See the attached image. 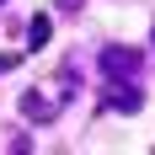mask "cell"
<instances>
[{
  "mask_svg": "<svg viewBox=\"0 0 155 155\" xmlns=\"http://www.w3.org/2000/svg\"><path fill=\"white\" fill-rule=\"evenodd\" d=\"M48 32H54V21H48V16H32V21H27V48H43Z\"/></svg>",
  "mask_w": 155,
  "mask_h": 155,
  "instance_id": "4",
  "label": "cell"
},
{
  "mask_svg": "<svg viewBox=\"0 0 155 155\" xmlns=\"http://www.w3.org/2000/svg\"><path fill=\"white\" fill-rule=\"evenodd\" d=\"M112 112H139L144 107V91H139V80H107V96H102Z\"/></svg>",
  "mask_w": 155,
  "mask_h": 155,
  "instance_id": "3",
  "label": "cell"
},
{
  "mask_svg": "<svg viewBox=\"0 0 155 155\" xmlns=\"http://www.w3.org/2000/svg\"><path fill=\"white\" fill-rule=\"evenodd\" d=\"M70 96H75V91H64V86H32V91H21V102H16V107H21V118H27V123H54V118L64 112V102H70Z\"/></svg>",
  "mask_w": 155,
  "mask_h": 155,
  "instance_id": "1",
  "label": "cell"
},
{
  "mask_svg": "<svg viewBox=\"0 0 155 155\" xmlns=\"http://www.w3.org/2000/svg\"><path fill=\"white\" fill-rule=\"evenodd\" d=\"M59 11H64V16H80V11H86V0H59Z\"/></svg>",
  "mask_w": 155,
  "mask_h": 155,
  "instance_id": "5",
  "label": "cell"
},
{
  "mask_svg": "<svg viewBox=\"0 0 155 155\" xmlns=\"http://www.w3.org/2000/svg\"><path fill=\"white\" fill-rule=\"evenodd\" d=\"M5 70H16V54H5V59H0V75H5Z\"/></svg>",
  "mask_w": 155,
  "mask_h": 155,
  "instance_id": "6",
  "label": "cell"
},
{
  "mask_svg": "<svg viewBox=\"0 0 155 155\" xmlns=\"http://www.w3.org/2000/svg\"><path fill=\"white\" fill-rule=\"evenodd\" d=\"M139 70H144V54H139V48H123V43L102 48V75H107V80H139Z\"/></svg>",
  "mask_w": 155,
  "mask_h": 155,
  "instance_id": "2",
  "label": "cell"
}]
</instances>
